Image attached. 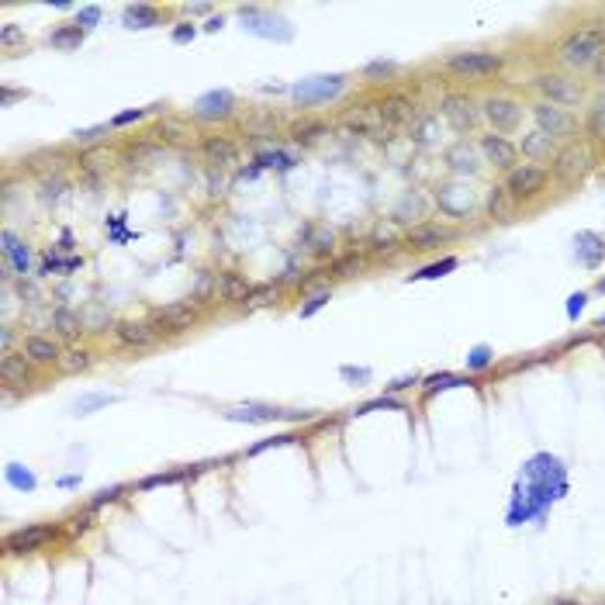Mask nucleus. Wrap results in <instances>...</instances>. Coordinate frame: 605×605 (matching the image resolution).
I'll return each instance as SVG.
<instances>
[{
  "instance_id": "nucleus-29",
  "label": "nucleus",
  "mask_w": 605,
  "mask_h": 605,
  "mask_svg": "<svg viewBox=\"0 0 605 605\" xmlns=\"http://www.w3.org/2000/svg\"><path fill=\"white\" fill-rule=\"evenodd\" d=\"M422 215H426V208H422V198H419V194H408V198L395 208V218H398V222H422Z\"/></svg>"
},
{
  "instance_id": "nucleus-48",
  "label": "nucleus",
  "mask_w": 605,
  "mask_h": 605,
  "mask_svg": "<svg viewBox=\"0 0 605 605\" xmlns=\"http://www.w3.org/2000/svg\"><path fill=\"white\" fill-rule=\"evenodd\" d=\"M118 494H121V488H108V492H101V494H97V498H93V502H90V505H93V509H97V505H104V502H114V498H118Z\"/></svg>"
},
{
  "instance_id": "nucleus-17",
  "label": "nucleus",
  "mask_w": 605,
  "mask_h": 605,
  "mask_svg": "<svg viewBox=\"0 0 605 605\" xmlns=\"http://www.w3.org/2000/svg\"><path fill=\"white\" fill-rule=\"evenodd\" d=\"M0 377H4V384H18V387H24V384L31 381V360L14 357V353H4V360H0Z\"/></svg>"
},
{
  "instance_id": "nucleus-52",
  "label": "nucleus",
  "mask_w": 605,
  "mask_h": 605,
  "mask_svg": "<svg viewBox=\"0 0 605 605\" xmlns=\"http://www.w3.org/2000/svg\"><path fill=\"white\" fill-rule=\"evenodd\" d=\"M4 353H7V350H11V342H14V332H11V329H4Z\"/></svg>"
},
{
  "instance_id": "nucleus-4",
  "label": "nucleus",
  "mask_w": 605,
  "mask_h": 605,
  "mask_svg": "<svg viewBox=\"0 0 605 605\" xmlns=\"http://www.w3.org/2000/svg\"><path fill=\"white\" fill-rule=\"evenodd\" d=\"M447 66L460 76H488V73L502 69V56H494V52H457V56H449Z\"/></svg>"
},
{
  "instance_id": "nucleus-3",
  "label": "nucleus",
  "mask_w": 605,
  "mask_h": 605,
  "mask_svg": "<svg viewBox=\"0 0 605 605\" xmlns=\"http://www.w3.org/2000/svg\"><path fill=\"white\" fill-rule=\"evenodd\" d=\"M533 121H537L539 132H546L550 138H564V135L574 132V114L561 104H550V101L533 104Z\"/></svg>"
},
{
  "instance_id": "nucleus-6",
  "label": "nucleus",
  "mask_w": 605,
  "mask_h": 605,
  "mask_svg": "<svg viewBox=\"0 0 605 605\" xmlns=\"http://www.w3.org/2000/svg\"><path fill=\"white\" fill-rule=\"evenodd\" d=\"M443 114L449 118V125L460 128V132L477 128V121L484 118V111H477V104H474L471 97H464V93H449L447 101H443Z\"/></svg>"
},
{
  "instance_id": "nucleus-42",
  "label": "nucleus",
  "mask_w": 605,
  "mask_h": 605,
  "mask_svg": "<svg viewBox=\"0 0 605 605\" xmlns=\"http://www.w3.org/2000/svg\"><path fill=\"white\" fill-rule=\"evenodd\" d=\"M291 439H294V436H273V439H263V443H256V447L249 449V453L256 457V453H263L267 447H284V443H291Z\"/></svg>"
},
{
  "instance_id": "nucleus-35",
  "label": "nucleus",
  "mask_w": 605,
  "mask_h": 605,
  "mask_svg": "<svg viewBox=\"0 0 605 605\" xmlns=\"http://www.w3.org/2000/svg\"><path fill=\"white\" fill-rule=\"evenodd\" d=\"M7 481H11L14 488H24V492H31V488H35V477H31L28 471H21L18 464H11V467H7Z\"/></svg>"
},
{
  "instance_id": "nucleus-33",
  "label": "nucleus",
  "mask_w": 605,
  "mask_h": 605,
  "mask_svg": "<svg viewBox=\"0 0 605 605\" xmlns=\"http://www.w3.org/2000/svg\"><path fill=\"white\" fill-rule=\"evenodd\" d=\"M449 270H457V260H453V256H447L443 263H432V267L419 270V273H415V280H432V277H443V273H449Z\"/></svg>"
},
{
  "instance_id": "nucleus-7",
  "label": "nucleus",
  "mask_w": 605,
  "mask_h": 605,
  "mask_svg": "<svg viewBox=\"0 0 605 605\" xmlns=\"http://www.w3.org/2000/svg\"><path fill=\"white\" fill-rule=\"evenodd\" d=\"M484 118L494 125V132H512L519 121H522V104H516V101H509V97H492L484 108Z\"/></svg>"
},
{
  "instance_id": "nucleus-47",
  "label": "nucleus",
  "mask_w": 605,
  "mask_h": 605,
  "mask_svg": "<svg viewBox=\"0 0 605 605\" xmlns=\"http://www.w3.org/2000/svg\"><path fill=\"white\" fill-rule=\"evenodd\" d=\"M63 187H66V183H63V180H56V183H45V201H56V198H59V194H63Z\"/></svg>"
},
{
  "instance_id": "nucleus-21",
  "label": "nucleus",
  "mask_w": 605,
  "mask_h": 605,
  "mask_svg": "<svg viewBox=\"0 0 605 605\" xmlns=\"http://www.w3.org/2000/svg\"><path fill=\"white\" fill-rule=\"evenodd\" d=\"M488 215L498 218V222L516 218V198H512L505 187H492V190H488Z\"/></svg>"
},
{
  "instance_id": "nucleus-12",
  "label": "nucleus",
  "mask_w": 605,
  "mask_h": 605,
  "mask_svg": "<svg viewBox=\"0 0 605 605\" xmlns=\"http://www.w3.org/2000/svg\"><path fill=\"white\" fill-rule=\"evenodd\" d=\"M114 336L121 346H135V350H146V346H153L156 342V329L153 325H146V322H121L118 329H114Z\"/></svg>"
},
{
  "instance_id": "nucleus-22",
  "label": "nucleus",
  "mask_w": 605,
  "mask_h": 605,
  "mask_svg": "<svg viewBox=\"0 0 605 605\" xmlns=\"http://www.w3.org/2000/svg\"><path fill=\"white\" fill-rule=\"evenodd\" d=\"M225 419H232V422H273V419H298V415H288L280 408H232V412H225Z\"/></svg>"
},
{
  "instance_id": "nucleus-9",
  "label": "nucleus",
  "mask_w": 605,
  "mask_h": 605,
  "mask_svg": "<svg viewBox=\"0 0 605 605\" xmlns=\"http://www.w3.org/2000/svg\"><path fill=\"white\" fill-rule=\"evenodd\" d=\"M588 163H591V153H588L584 146H567V149H561V153L554 156V177L578 180L584 170H588Z\"/></svg>"
},
{
  "instance_id": "nucleus-1",
  "label": "nucleus",
  "mask_w": 605,
  "mask_h": 605,
  "mask_svg": "<svg viewBox=\"0 0 605 605\" xmlns=\"http://www.w3.org/2000/svg\"><path fill=\"white\" fill-rule=\"evenodd\" d=\"M605 56V28H578L561 42V59L567 66H595Z\"/></svg>"
},
{
  "instance_id": "nucleus-10",
  "label": "nucleus",
  "mask_w": 605,
  "mask_h": 605,
  "mask_svg": "<svg viewBox=\"0 0 605 605\" xmlns=\"http://www.w3.org/2000/svg\"><path fill=\"white\" fill-rule=\"evenodd\" d=\"M477 149H481L484 163H492V166H502V170H512V163H516V156H519L516 142H509L505 135H484Z\"/></svg>"
},
{
  "instance_id": "nucleus-23",
  "label": "nucleus",
  "mask_w": 605,
  "mask_h": 605,
  "mask_svg": "<svg viewBox=\"0 0 605 605\" xmlns=\"http://www.w3.org/2000/svg\"><path fill=\"white\" fill-rule=\"evenodd\" d=\"M4 260H11V267L18 270L21 277L28 273V246L14 232H4Z\"/></svg>"
},
{
  "instance_id": "nucleus-38",
  "label": "nucleus",
  "mask_w": 605,
  "mask_h": 605,
  "mask_svg": "<svg viewBox=\"0 0 605 605\" xmlns=\"http://www.w3.org/2000/svg\"><path fill=\"white\" fill-rule=\"evenodd\" d=\"M360 267H363V260H360L357 253H350V256H342V260L336 263V273H339V277H350V273L360 270Z\"/></svg>"
},
{
  "instance_id": "nucleus-41",
  "label": "nucleus",
  "mask_w": 605,
  "mask_h": 605,
  "mask_svg": "<svg viewBox=\"0 0 605 605\" xmlns=\"http://www.w3.org/2000/svg\"><path fill=\"white\" fill-rule=\"evenodd\" d=\"M325 301H329V291H322V294H315V298H308V305L301 308V318H308V315H315L318 308H322V305H325Z\"/></svg>"
},
{
  "instance_id": "nucleus-2",
  "label": "nucleus",
  "mask_w": 605,
  "mask_h": 605,
  "mask_svg": "<svg viewBox=\"0 0 605 605\" xmlns=\"http://www.w3.org/2000/svg\"><path fill=\"white\" fill-rule=\"evenodd\" d=\"M546 187V170L543 166H537V163H519V166H512L509 170V177H505V190L512 194V198H537L539 190Z\"/></svg>"
},
{
  "instance_id": "nucleus-13",
  "label": "nucleus",
  "mask_w": 605,
  "mask_h": 605,
  "mask_svg": "<svg viewBox=\"0 0 605 605\" xmlns=\"http://www.w3.org/2000/svg\"><path fill=\"white\" fill-rule=\"evenodd\" d=\"M194 305L190 301H180V305H170V308H163L156 315V325H163L159 332H183L190 322H194Z\"/></svg>"
},
{
  "instance_id": "nucleus-18",
  "label": "nucleus",
  "mask_w": 605,
  "mask_h": 605,
  "mask_svg": "<svg viewBox=\"0 0 605 605\" xmlns=\"http://www.w3.org/2000/svg\"><path fill=\"white\" fill-rule=\"evenodd\" d=\"M24 357L31 360V363H59V346L52 342V339L45 336H28L24 339Z\"/></svg>"
},
{
  "instance_id": "nucleus-39",
  "label": "nucleus",
  "mask_w": 605,
  "mask_h": 605,
  "mask_svg": "<svg viewBox=\"0 0 605 605\" xmlns=\"http://www.w3.org/2000/svg\"><path fill=\"white\" fill-rule=\"evenodd\" d=\"M146 108H135V111H121L111 118V128H121V125H132V121H138V118H146Z\"/></svg>"
},
{
  "instance_id": "nucleus-19",
  "label": "nucleus",
  "mask_w": 605,
  "mask_h": 605,
  "mask_svg": "<svg viewBox=\"0 0 605 605\" xmlns=\"http://www.w3.org/2000/svg\"><path fill=\"white\" fill-rule=\"evenodd\" d=\"M201 153L208 156V163H218V166H228L239 159V146L232 138H204Z\"/></svg>"
},
{
  "instance_id": "nucleus-44",
  "label": "nucleus",
  "mask_w": 605,
  "mask_h": 605,
  "mask_svg": "<svg viewBox=\"0 0 605 605\" xmlns=\"http://www.w3.org/2000/svg\"><path fill=\"white\" fill-rule=\"evenodd\" d=\"M18 39H21V28H18V24H4V31H0V42L11 49V45L18 42Z\"/></svg>"
},
{
  "instance_id": "nucleus-34",
  "label": "nucleus",
  "mask_w": 605,
  "mask_h": 605,
  "mask_svg": "<svg viewBox=\"0 0 605 605\" xmlns=\"http://www.w3.org/2000/svg\"><path fill=\"white\" fill-rule=\"evenodd\" d=\"M156 132H159V138H163V142H180V138H183V125H180V121H173V118H163Z\"/></svg>"
},
{
  "instance_id": "nucleus-51",
  "label": "nucleus",
  "mask_w": 605,
  "mask_h": 605,
  "mask_svg": "<svg viewBox=\"0 0 605 605\" xmlns=\"http://www.w3.org/2000/svg\"><path fill=\"white\" fill-rule=\"evenodd\" d=\"M222 28V18H208V24H204V31H218Z\"/></svg>"
},
{
  "instance_id": "nucleus-14",
  "label": "nucleus",
  "mask_w": 605,
  "mask_h": 605,
  "mask_svg": "<svg viewBox=\"0 0 605 605\" xmlns=\"http://www.w3.org/2000/svg\"><path fill=\"white\" fill-rule=\"evenodd\" d=\"M194 108H198V118H228L232 108H235V97L228 90H211V93H204Z\"/></svg>"
},
{
  "instance_id": "nucleus-40",
  "label": "nucleus",
  "mask_w": 605,
  "mask_h": 605,
  "mask_svg": "<svg viewBox=\"0 0 605 605\" xmlns=\"http://www.w3.org/2000/svg\"><path fill=\"white\" fill-rule=\"evenodd\" d=\"M173 481H180V474L177 471H170V474H153V477H146L138 488H156V484H173Z\"/></svg>"
},
{
  "instance_id": "nucleus-45",
  "label": "nucleus",
  "mask_w": 605,
  "mask_h": 605,
  "mask_svg": "<svg viewBox=\"0 0 605 605\" xmlns=\"http://www.w3.org/2000/svg\"><path fill=\"white\" fill-rule=\"evenodd\" d=\"M273 294H277V291H273V288L267 284V288H256V291H249V301H253V305H267Z\"/></svg>"
},
{
  "instance_id": "nucleus-11",
  "label": "nucleus",
  "mask_w": 605,
  "mask_h": 605,
  "mask_svg": "<svg viewBox=\"0 0 605 605\" xmlns=\"http://www.w3.org/2000/svg\"><path fill=\"white\" fill-rule=\"evenodd\" d=\"M449 239H453V228L436 225V222H422L419 228L408 232V246L412 249H432V246H439V243H449Z\"/></svg>"
},
{
  "instance_id": "nucleus-28",
  "label": "nucleus",
  "mask_w": 605,
  "mask_h": 605,
  "mask_svg": "<svg viewBox=\"0 0 605 605\" xmlns=\"http://www.w3.org/2000/svg\"><path fill=\"white\" fill-rule=\"evenodd\" d=\"M49 42L56 45V49H76V45L83 42V28H80V24H66V28H56V31L49 35Z\"/></svg>"
},
{
  "instance_id": "nucleus-27",
  "label": "nucleus",
  "mask_w": 605,
  "mask_h": 605,
  "mask_svg": "<svg viewBox=\"0 0 605 605\" xmlns=\"http://www.w3.org/2000/svg\"><path fill=\"white\" fill-rule=\"evenodd\" d=\"M325 132H329V128H325L322 121H298V125L291 128V138L294 142H301V146H312V142H318Z\"/></svg>"
},
{
  "instance_id": "nucleus-54",
  "label": "nucleus",
  "mask_w": 605,
  "mask_h": 605,
  "mask_svg": "<svg viewBox=\"0 0 605 605\" xmlns=\"http://www.w3.org/2000/svg\"><path fill=\"white\" fill-rule=\"evenodd\" d=\"M564 605H571V602H564Z\"/></svg>"
},
{
  "instance_id": "nucleus-16",
  "label": "nucleus",
  "mask_w": 605,
  "mask_h": 605,
  "mask_svg": "<svg viewBox=\"0 0 605 605\" xmlns=\"http://www.w3.org/2000/svg\"><path fill=\"white\" fill-rule=\"evenodd\" d=\"M522 156H529V159H550V156H557V138H550V135L539 132V128L526 132V135H522Z\"/></svg>"
},
{
  "instance_id": "nucleus-36",
  "label": "nucleus",
  "mask_w": 605,
  "mask_h": 605,
  "mask_svg": "<svg viewBox=\"0 0 605 605\" xmlns=\"http://www.w3.org/2000/svg\"><path fill=\"white\" fill-rule=\"evenodd\" d=\"M395 239H398V235H395L391 228H387V232H384V228H377V232H374V239H370V249H374V253H384V249H391V243H395Z\"/></svg>"
},
{
  "instance_id": "nucleus-49",
  "label": "nucleus",
  "mask_w": 605,
  "mask_h": 605,
  "mask_svg": "<svg viewBox=\"0 0 605 605\" xmlns=\"http://www.w3.org/2000/svg\"><path fill=\"white\" fill-rule=\"evenodd\" d=\"M484 363H488V350H477L474 360H471V367H484Z\"/></svg>"
},
{
  "instance_id": "nucleus-53",
  "label": "nucleus",
  "mask_w": 605,
  "mask_h": 605,
  "mask_svg": "<svg viewBox=\"0 0 605 605\" xmlns=\"http://www.w3.org/2000/svg\"><path fill=\"white\" fill-rule=\"evenodd\" d=\"M602 291H605V280H602Z\"/></svg>"
},
{
  "instance_id": "nucleus-15",
  "label": "nucleus",
  "mask_w": 605,
  "mask_h": 605,
  "mask_svg": "<svg viewBox=\"0 0 605 605\" xmlns=\"http://www.w3.org/2000/svg\"><path fill=\"white\" fill-rule=\"evenodd\" d=\"M447 163H449V170L474 177V173L481 170V149H477V146H467V142H460V146H453V149L447 153Z\"/></svg>"
},
{
  "instance_id": "nucleus-43",
  "label": "nucleus",
  "mask_w": 605,
  "mask_h": 605,
  "mask_svg": "<svg viewBox=\"0 0 605 605\" xmlns=\"http://www.w3.org/2000/svg\"><path fill=\"white\" fill-rule=\"evenodd\" d=\"M104 132H108V128H83V132H76L73 138H76L80 146H90V142H97V138H101Z\"/></svg>"
},
{
  "instance_id": "nucleus-30",
  "label": "nucleus",
  "mask_w": 605,
  "mask_h": 605,
  "mask_svg": "<svg viewBox=\"0 0 605 605\" xmlns=\"http://www.w3.org/2000/svg\"><path fill=\"white\" fill-rule=\"evenodd\" d=\"M584 132L591 138H605V101H595L588 108V118H584Z\"/></svg>"
},
{
  "instance_id": "nucleus-32",
  "label": "nucleus",
  "mask_w": 605,
  "mask_h": 605,
  "mask_svg": "<svg viewBox=\"0 0 605 605\" xmlns=\"http://www.w3.org/2000/svg\"><path fill=\"white\" fill-rule=\"evenodd\" d=\"M52 325H56L63 336H76L83 322H80V318H76L73 312H56V315H52Z\"/></svg>"
},
{
  "instance_id": "nucleus-50",
  "label": "nucleus",
  "mask_w": 605,
  "mask_h": 605,
  "mask_svg": "<svg viewBox=\"0 0 605 605\" xmlns=\"http://www.w3.org/2000/svg\"><path fill=\"white\" fill-rule=\"evenodd\" d=\"M581 308H584V294H574V298H571V315L581 312Z\"/></svg>"
},
{
  "instance_id": "nucleus-46",
  "label": "nucleus",
  "mask_w": 605,
  "mask_h": 605,
  "mask_svg": "<svg viewBox=\"0 0 605 605\" xmlns=\"http://www.w3.org/2000/svg\"><path fill=\"white\" fill-rule=\"evenodd\" d=\"M190 39H194V28H190V24H177V28H173V42H190Z\"/></svg>"
},
{
  "instance_id": "nucleus-25",
  "label": "nucleus",
  "mask_w": 605,
  "mask_h": 605,
  "mask_svg": "<svg viewBox=\"0 0 605 605\" xmlns=\"http://www.w3.org/2000/svg\"><path fill=\"white\" fill-rule=\"evenodd\" d=\"M405 118H412V101L405 97V93H395V97H387L381 104V121L387 125H398Z\"/></svg>"
},
{
  "instance_id": "nucleus-5",
  "label": "nucleus",
  "mask_w": 605,
  "mask_h": 605,
  "mask_svg": "<svg viewBox=\"0 0 605 605\" xmlns=\"http://www.w3.org/2000/svg\"><path fill=\"white\" fill-rule=\"evenodd\" d=\"M537 87L543 93V101H550V104H578L581 101V87L574 83V80H567V76H557V73H543L537 76Z\"/></svg>"
},
{
  "instance_id": "nucleus-26",
  "label": "nucleus",
  "mask_w": 605,
  "mask_h": 605,
  "mask_svg": "<svg viewBox=\"0 0 605 605\" xmlns=\"http://www.w3.org/2000/svg\"><path fill=\"white\" fill-rule=\"evenodd\" d=\"M125 24L128 28H153V24H159V11L149 4H132V7H125Z\"/></svg>"
},
{
  "instance_id": "nucleus-20",
  "label": "nucleus",
  "mask_w": 605,
  "mask_h": 605,
  "mask_svg": "<svg viewBox=\"0 0 605 605\" xmlns=\"http://www.w3.org/2000/svg\"><path fill=\"white\" fill-rule=\"evenodd\" d=\"M436 201H439V208H443L447 215H467L474 208L471 190H464V187H443V194H439Z\"/></svg>"
},
{
  "instance_id": "nucleus-37",
  "label": "nucleus",
  "mask_w": 605,
  "mask_h": 605,
  "mask_svg": "<svg viewBox=\"0 0 605 605\" xmlns=\"http://www.w3.org/2000/svg\"><path fill=\"white\" fill-rule=\"evenodd\" d=\"M101 21V7H80V14H76V24L87 31V28H93V24Z\"/></svg>"
},
{
  "instance_id": "nucleus-8",
  "label": "nucleus",
  "mask_w": 605,
  "mask_h": 605,
  "mask_svg": "<svg viewBox=\"0 0 605 605\" xmlns=\"http://www.w3.org/2000/svg\"><path fill=\"white\" fill-rule=\"evenodd\" d=\"M56 526H24L18 533H11L7 537V550L11 554H35V550H42L49 539H56Z\"/></svg>"
},
{
  "instance_id": "nucleus-24",
  "label": "nucleus",
  "mask_w": 605,
  "mask_h": 605,
  "mask_svg": "<svg viewBox=\"0 0 605 605\" xmlns=\"http://www.w3.org/2000/svg\"><path fill=\"white\" fill-rule=\"evenodd\" d=\"M249 280L243 273H218V294L228 298V301H239V298H249Z\"/></svg>"
},
{
  "instance_id": "nucleus-31",
  "label": "nucleus",
  "mask_w": 605,
  "mask_h": 605,
  "mask_svg": "<svg viewBox=\"0 0 605 605\" xmlns=\"http://www.w3.org/2000/svg\"><path fill=\"white\" fill-rule=\"evenodd\" d=\"M87 367H90L87 350H66V353L59 357V370H63V374H80V370H87Z\"/></svg>"
}]
</instances>
